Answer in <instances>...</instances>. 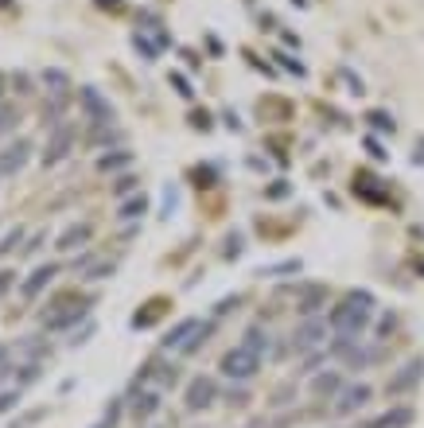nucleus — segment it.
I'll return each mask as SVG.
<instances>
[{"label":"nucleus","instance_id":"nucleus-10","mask_svg":"<svg viewBox=\"0 0 424 428\" xmlns=\"http://www.w3.org/2000/svg\"><path fill=\"white\" fill-rule=\"evenodd\" d=\"M78 105H82V113H86L90 125H113V105H110V97H102L94 86H82V90H78Z\"/></svg>","mask_w":424,"mask_h":428},{"label":"nucleus","instance_id":"nucleus-25","mask_svg":"<svg viewBox=\"0 0 424 428\" xmlns=\"http://www.w3.org/2000/svg\"><path fill=\"white\" fill-rule=\"evenodd\" d=\"M370 121H373V129H381V133H393V117H389V113H370Z\"/></svg>","mask_w":424,"mask_h":428},{"label":"nucleus","instance_id":"nucleus-29","mask_svg":"<svg viewBox=\"0 0 424 428\" xmlns=\"http://www.w3.org/2000/svg\"><path fill=\"white\" fill-rule=\"evenodd\" d=\"M16 284V273H8V269H4V273H0V296H8V288H12Z\"/></svg>","mask_w":424,"mask_h":428},{"label":"nucleus","instance_id":"nucleus-16","mask_svg":"<svg viewBox=\"0 0 424 428\" xmlns=\"http://www.w3.org/2000/svg\"><path fill=\"white\" fill-rule=\"evenodd\" d=\"M312 393H315V397H327V401H335L339 393H343V374H339V370H327V374H315V378H312Z\"/></svg>","mask_w":424,"mask_h":428},{"label":"nucleus","instance_id":"nucleus-1","mask_svg":"<svg viewBox=\"0 0 424 428\" xmlns=\"http://www.w3.org/2000/svg\"><path fill=\"white\" fill-rule=\"evenodd\" d=\"M373 308H378L373 292H366V288H351V292L331 308L327 323H331V331H335V335H362L366 327H370V319H373Z\"/></svg>","mask_w":424,"mask_h":428},{"label":"nucleus","instance_id":"nucleus-3","mask_svg":"<svg viewBox=\"0 0 424 428\" xmlns=\"http://www.w3.org/2000/svg\"><path fill=\"white\" fill-rule=\"evenodd\" d=\"M261 355L257 351H249L245 343H238V347H230L226 355H222L218 362V370H222V378H230V382H238V385H245V382H253L257 378V370H261Z\"/></svg>","mask_w":424,"mask_h":428},{"label":"nucleus","instance_id":"nucleus-14","mask_svg":"<svg viewBox=\"0 0 424 428\" xmlns=\"http://www.w3.org/2000/svg\"><path fill=\"white\" fill-rule=\"evenodd\" d=\"M319 308H327V284H300V296H296V311L307 319Z\"/></svg>","mask_w":424,"mask_h":428},{"label":"nucleus","instance_id":"nucleus-27","mask_svg":"<svg viewBox=\"0 0 424 428\" xmlns=\"http://www.w3.org/2000/svg\"><path fill=\"white\" fill-rule=\"evenodd\" d=\"M20 237H23V234H20V230H12V234H8V237H4V242H0V257H4V253H12V250H16V245H20Z\"/></svg>","mask_w":424,"mask_h":428},{"label":"nucleus","instance_id":"nucleus-28","mask_svg":"<svg viewBox=\"0 0 424 428\" xmlns=\"http://www.w3.org/2000/svg\"><path fill=\"white\" fill-rule=\"evenodd\" d=\"M234 308H238V296H230V300H222L218 308H214V316H230Z\"/></svg>","mask_w":424,"mask_h":428},{"label":"nucleus","instance_id":"nucleus-33","mask_svg":"<svg viewBox=\"0 0 424 428\" xmlns=\"http://www.w3.org/2000/svg\"><path fill=\"white\" fill-rule=\"evenodd\" d=\"M12 86H20V94H28V74H12Z\"/></svg>","mask_w":424,"mask_h":428},{"label":"nucleus","instance_id":"nucleus-20","mask_svg":"<svg viewBox=\"0 0 424 428\" xmlns=\"http://www.w3.org/2000/svg\"><path fill=\"white\" fill-rule=\"evenodd\" d=\"M242 343H245L249 351H257V355L265 358V351H269V331H265L261 323H253V327H245V331H242Z\"/></svg>","mask_w":424,"mask_h":428},{"label":"nucleus","instance_id":"nucleus-34","mask_svg":"<svg viewBox=\"0 0 424 428\" xmlns=\"http://www.w3.org/2000/svg\"><path fill=\"white\" fill-rule=\"evenodd\" d=\"M94 428H110V424H105V421H102V424H94Z\"/></svg>","mask_w":424,"mask_h":428},{"label":"nucleus","instance_id":"nucleus-17","mask_svg":"<svg viewBox=\"0 0 424 428\" xmlns=\"http://www.w3.org/2000/svg\"><path fill=\"white\" fill-rule=\"evenodd\" d=\"M413 417H417V413H413L409 405H397V409H386V413H381L370 428H409Z\"/></svg>","mask_w":424,"mask_h":428},{"label":"nucleus","instance_id":"nucleus-32","mask_svg":"<svg viewBox=\"0 0 424 428\" xmlns=\"http://www.w3.org/2000/svg\"><path fill=\"white\" fill-rule=\"evenodd\" d=\"M245 390H230V405H245Z\"/></svg>","mask_w":424,"mask_h":428},{"label":"nucleus","instance_id":"nucleus-6","mask_svg":"<svg viewBox=\"0 0 424 428\" xmlns=\"http://www.w3.org/2000/svg\"><path fill=\"white\" fill-rule=\"evenodd\" d=\"M327 331H331L327 319L307 316L304 323L292 331V351H296V355H312V351H319V347H323V339H327Z\"/></svg>","mask_w":424,"mask_h":428},{"label":"nucleus","instance_id":"nucleus-9","mask_svg":"<svg viewBox=\"0 0 424 428\" xmlns=\"http://www.w3.org/2000/svg\"><path fill=\"white\" fill-rule=\"evenodd\" d=\"M137 382L140 385H156V390H171V385H179V366H176V362L148 358L144 366H140Z\"/></svg>","mask_w":424,"mask_h":428},{"label":"nucleus","instance_id":"nucleus-11","mask_svg":"<svg viewBox=\"0 0 424 428\" xmlns=\"http://www.w3.org/2000/svg\"><path fill=\"white\" fill-rule=\"evenodd\" d=\"M74 148V125L70 121H63V125H55V133L47 137V148H43V164L47 168H55V164H63L66 156H70Z\"/></svg>","mask_w":424,"mask_h":428},{"label":"nucleus","instance_id":"nucleus-21","mask_svg":"<svg viewBox=\"0 0 424 428\" xmlns=\"http://www.w3.org/2000/svg\"><path fill=\"white\" fill-rule=\"evenodd\" d=\"M140 214H148V199H144V195H132L129 203H121V207H117L121 222H132V218H140Z\"/></svg>","mask_w":424,"mask_h":428},{"label":"nucleus","instance_id":"nucleus-7","mask_svg":"<svg viewBox=\"0 0 424 428\" xmlns=\"http://www.w3.org/2000/svg\"><path fill=\"white\" fill-rule=\"evenodd\" d=\"M420 382H424V358H409L397 374H389L386 397H409L413 390H420Z\"/></svg>","mask_w":424,"mask_h":428},{"label":"nucleus","instance_id":"nucleus-31","mask_svg":"<svg viewBox=\"0 0 424 428\" xmlns=\"http://www.w3.org/2000/svg\"><path fill=\"white\" fill-rule=\"evenodd\" d=\"M132 183H137V179H132V176H124V179H117V187H113V191L124 195V191H132Z\"/></svg>","mask_w":424,"mask_h":428},{"label":"nucleus","instance_id":"nucleus-13","mask_svg":"<svg viewBox=\"0 0 424 428\" xmlns=\"http://www.w3.org/2000/svg\"><path fill=\"white\" fill-rule=\"evenodd\" d=\"M31 156V141H12L4 144V152H0V176H16V171H23V164H28Z\"/></svg>","mask_w":424,"mask_h":428},{"label":"nucleus","instance_id":"nucleus-24","mask_svg":"<svg viewBox=\"0 0 424 428\" xmlns=\"http://www.w3.org/2000/svg\"><path fill=\"white\" fill-rule=\"evenodd\" d=\"M105 277H113V265H105V261H102V265H90V269H86V281H105Z\"/></svg>","mask_w":424,"mask_h":428},{"label":"nucleus","instance_id":"nucleus-22","mask_svg":"<svg viewBox=\"0 0 424 428\" xmlns=\"http://www.w3.org/2000/svg\"><path fill=\"white\" fill-rule=\"evenodd\" d=\"M16 125H20V113H16L12 105H0V137H8Z\"/></svg>","mask_w":424,"mask_h":428},{"label":"nucleus","instance_id":"nucleus-15","mask_svg":"<svg viewBox=\"0 0 424 428\" xmlns=\"http://www.w3.org/2000/svg\"><path fill=\"white\" fill-rule=\"evenodd\" d=\"M90 237H94V226H90V222H70V226L63 230V237H59V250L74 253V250H82Z\"/></svg>","mask_w":424,"mask_h":428},{"label":"nucleus","instance_id":"nucleus-19","mask_svg":"<svg viewBox=\"0 0 424 428\" xmlns=\"http://www.w3.org/2000/svg\"><path fill=\"white\" fill-rule=\"evenodd\" d=\"M39 82H43V86H47V94H55V97H63L66 90H70V74L59 70V67L43 70V74H39Z\"/></svg>","mask_w":424,"mask_h":428},{"label":"nucleus","instance_id":"nucleus-30","mask_svg":"<svg viewBox=\"0 0 424 428\" xmlns=\"http://www.w3.org/2000/svg\"><path fill=\"white\" fill-rule=\"evenodd\" d=\"M171 82H176V90L183 97H191V86H187V78H183V74H171Z\"/></svg>","mask_w":424,"mask_h":428},{"label":"nucleus","instance_id":"nucleus-8","mask_svg":"<svg viewBox=\"0 0 424 428\" xmlns=\"http://www.w3.org/2000/svg\"><path fill=\"white\" fill-rule=\"evenodd\" d=\"M86 316H90V300H82L78 308H74V300L66 296V300H59L55 308L43 311V327H47V331H66V327H74L78 319H86Z\"/></svg>","mask_w":424,"mask_h":428},{"label":"nucleus","instance_id":"nucleus-12","mask_svg":"<svg viewBox=\"0 0 424 428\" xmlns=\"http://www.w3.org/2000/svg\"><path fill=\"white\" fill-rule=\"evenodd\" d=\"M370 397H373V390H370L366 382H359V385H343V393L335 397V413H339V417H354L359 409L370 405Z\"/></svg>","mask_w":424,"mask_h":428},{"label":"nucleus","instance_id":"nucleus-26","mask_svg":"<svg viewBox=\"0 0 424 428\" xmlns=\"http://www.w3.org/2000/svg\"><path fill=\"white\" fill-rule=\"evenodd\" d=\"M16 405H20V393H16V390L0 393V413H8V409H16Z\"/></svg>","mask_w":424,"mask_h":428},{"label":"nucleus","instance_id":"nucleus-18","mask_svg":"<svg viewBox=\"0 0 424 428\" xmlns=\"http://www.w3.org/2000/svg\"><path fill=\"white\" fill-rule=\"evenodd\" d=\"M55 273H59V265H39L36 273H31L28 281H23V296H28V300H31V296H39L47 284L55 281Z\"/></svg>","mask_w":424,"mask_h":428},{"label":"nucleus","instance_id":"nucleus-5","mask_svg":"<svg viewBox=\"0 0 424 428\" xmlns=\"http://www.w3.org/2000/svg\"><path fill=\"white\" fill-rule=\"evenodd\" d=\"M164 390H156V385H140V382H132V390H129V413L137 417V421H152L156 413L164 409Z\"/></svg>","mask_w":424,"mask_h":428},{"label":"nucleus","instance_id":"nucleus-23","mask_svg":"<svg viewBox=\"0 0 424 428\" xmlns=\"http://www.w3.org/2000/svg\"><path fill=\"white\" fill-rule=\"evenodd\" d=\"M132 156L129 152H117V156H102V164H97V168L102 171H117V168H124V164H129Z\"/></svg>","mask_w":424,"mask_h":428},{"label":"nucleus","instance_id":"nucleus-2","mask_svg":"<svg viewBox=\"0 0 424 428\" xmlns=\"http://www.w3.org/2000/svg\"><path fill=\"white\" fill-rule=\"evenodd\" d=\"M211 331H214V323H206V319H198V316H187L164 335L160 347L164 351H179V355H195V351L211 339Z\"/></svg>","mask_w":424,"mask_h":428},{"label":"nucleus","instance_id":"nucleus-4","mask_svg":"<svg viewBox=\"0 0 424 428\" xmlns=\"http://www.w3.org/2000/svg\"><path fill=\"white\" fill-rule=\"evenodd\" d=\"M218 401V382L211 374H195L187 382V393H183V409L187 413H206V409Z\"/></svg>","mask_w":424,"mask_h":428}]
</instances>
